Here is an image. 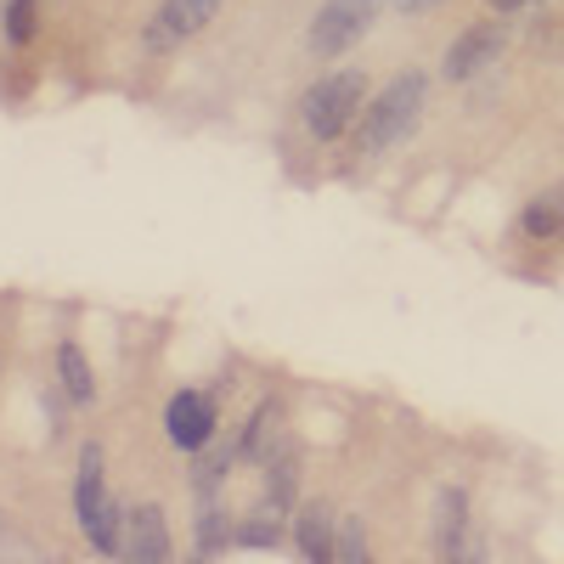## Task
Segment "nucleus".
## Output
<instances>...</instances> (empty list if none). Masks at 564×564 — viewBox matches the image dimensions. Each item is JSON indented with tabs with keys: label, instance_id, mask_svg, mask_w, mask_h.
Segmentation results:
<instances>
[{
	"label": "nucleus",
	"instance_id": "obj_1",
	"mask_svg": "<svg viewBox=\"0 0 564 564\" xmlns=\"http://www.w3.org/2000/svg\"><path fill=\"white\" fill-rule=\"evenodd\" d=\"M423 102H430V74L423 68L395 74L379 97H367V108H361V119L350 130L356 159H379V153L395 148V141H406L417 130V119H423Z\"/></svg>",
	"mask_w": 564,
	"mask_h": 564
},
{
	"label": "nucleus",
	"instance_id": "obj_2",
	"mask_svg": "<svg viewBox=\"0 0 564 564\" xmlns=\"http://www.w3.org/2000/svg\"><path fill=\"white\" fill-rule=\"evenodd\" d=\"M361 108H367V74L361 68H334V74H322L316 85H305L300 124L316 141H339V135L356 130Z\"/></svg>",
	"mask_w": 564,
	"mask_h": 564
},
{
	"label": "nucleus",
	"instance_id": "obj_3",
	"mask_svg": "<svg viewBox=\"0 0 564 564\" xmlns=\"http://www.w3.org/2000/svg\"><path fill=\"white\" fill-rule=\"evenodd\" d=\"M74 520L97 553H124V508L102 486V446H79V480H74Z\"/></svg>",
	"mask_w": 564,
	"mask_h": 564
},
{
	"label": "nucleus",
	"instance_id": "obj_4",
	"mask_svg": "<svg viewBox=\"0 0 564 564\" xmlns=\"http://www.w3.org/2000/svg\"><path fill=\"white\" fill-rule=\"evenodd\" d=\"M379 7H384V0H322L316 18H311V34H305L311 57H345L350 45L372 29Z\"/></svg>",
	"mask_w": 564,
	"mask_h": 564
},
{
	"label": "nucleus",
	"instance_id": "obj_5",
	"mask_svg": "<svg viewBox=\"0 0 564 564\" xmlns=\"http://www.w3.org/2000/svg\"><path fill=\"white\" fill-rule=\"evenodd\" d=\"M502 52H508V23L491 12V18H480V23H468V29L446 45L441 74H446L452 85H468V79L491 74V68L502 63Z\"/></svg>",
	"mask_w": 564,
	"mask_h": 564
},
{
	"label": "nucleus",
	"instance_id": "obj_6",
	"mask_svg": "<svg viewBox=\"0 0 564 564\" xmlns=\"http://www.w3.org/2000/svg\"><path fill=\"white\" fill-rule=\"evenodd\" d=\"M220 435V412H215V395L209 390H175L170 406H164V441L175 452H204L209 441Z\"/></svg>",
	"mask_w": 564,
	"mask_h": 564
},
{
	"label": "nucleus",
	"instance_id": "obj_7",
	"mask_svg": "<svg viewBox=\"0 0 564 564\" xmlns=\"http://www.w3.org/2000/svg\"><path fill=\"white\" fill-rule=\"evenodd\" d=\"M220 7L226 0H164V7L153 12V23H148V52H170V45L204 34L220 18Z\"/></svg>",
	"mask_w": 564,
	"mask_h": 564
},
{
	"label": "nucleus",
	"instance_id": "obj_8",
	"mask_svg": "<svg viewBox=\"0 0 564 564\" xmlns=\"http://www.w3.org/2000/svg\"><path fill=\"white\" fill-rule=\"evenodd\" d=\"M170 520L159 502H135L124 513V558L130 564H170Z\"/></svg>",
	"mask_w": 564,
	"mask_h": 564
},
{
	"label": "nucleus",
	"instance_id": "obj_9",
	"mask_svg": "<svg viewBox=\"0 0 564 564\" xmlns=\"http://www.w3.org/2000/svg\"><path fill=\"white\" fill-rule=\"evenodd\" d=\"M435 553L441 558L480 553V542H468V491L463 486H446L435 502Z\"/></svg>",
	"mask_w": 564,
	"mask_h": 564
},
{
	"label": "nucleus",
	"instance_id": "obj_10",
	"mask_svg": "<svg viewBox=\"0 0 564 564\" xmlns=\"http://www.w3.org/2000/svg\"><path fill=\"white\" fill-rule=\"evenodd\" d=\"M334 531H339L334 508H327V502H305L300 520H294V547H300V558L327 564V558H334Z\"/></svg>",
	"mask_w": 564,
	"mask_h": 564
},
{
	"label": "nucleus",
	"instance_id": "obj_11",
	"mask_svg": "<svg viewBox=\"0 0 564 564\" xmlns=\"http://www.w3.org/2000/svg\"><path fill=\"white\" fill-rule=\"evenodd\" d=\"M520 231L531 243H547L564 231V186H542V193L520 209Z\"/></svg>",
	"mask_w": 564,
	"mask_h": 564
},
{
	"label": "nucleus",
	"instance_id": "obj_12",
	"mask_svg": "<svg viewBox=\"0 0 564 564\" xmlns=\"http://www.w3.org/2000/svg\"><path fill=\"white\" fill-rule=\"evenodd\" d=\"M260 468H265V502H276L282 513H289L294 508V491H300V457H294V446L276 441Z\"/></svg>",
	"mask_w": 564,
	"mask_h": 564
},
{
	"label": "nucleus",
	"instance_id": "obj_13",
	"mask_svg": "<svg viewBox=\"0 0 564 564\" xmlns=\"http://www.w3.org/2000/svg\"><path fill=\"white\" fill-rule=\"evenodd\" d=\"M57 384H63V395H68L74 406L97 401V372H90V361H85V350H79L74 339L57 345Z\"/></svg>",
	"mask_w": 564,
	"mask_h": 564
},
{
	"label": "nucleus",
	"instance_id": "obj_14",
	"mask_svg": "<svg viewBox=\"0 0 564 564\" xmlns=\"http://www.w3.org/2000/svg\"><path fill=\"white\" fill-rule=\"evenodd\" d=\"M271 446H276V406L260 401V406L249 412V423L238 430V463H265Z\"/></svg>",
	"mask_w": 564,
	"mask_h": 564
},
{
	"label": "nucleus",
	"instance_id": "obj_15",
	"mask_svg": "<svg viewBox=\"0 0 564 564\" xmlns=\"http://www.w3.org/2000/svg\"><path fill=\"white\" fill-rule=\"evenodd\" d=\"M193 457H198V463H193V486H198V497H204V491H215V486L226 480V468L238 463V441H220V435H215V441H209L204 452H193Z\"/></svg>",
	"mask_w": 564,
	"mask_h": 564
},
{
	"label": "nucleus",
	"instance_id": "obj_16",
	"mask_svg": "<svg viewBox=\"0 0 564 564\" xmlns=\"http://www.w3.org/2000/svg\"><path fill=\"white\" fill-rule=\"evenodd\" d=\"M238 547V525H226V508L215 502V491H204V513H198V553H226Z\"/></svg>",
	"mask_w": 564,
	"mask_h": 564
},
{
	"label": "nucleus",
	"instance_id": "obj_17",
	"mask_svg": "<svg viewBox=\"0 0 564 564\" xmlns=\"http://www.w3.org/2000/svg\"><path fill=\"white\" fill-rule=\"evenodd\" d=\"M238 547H282V508L276 502H260L238 525Z\"/></svg>",
	"mask_w": 564,
	"mask_h": 564
},
{
	"label": "nucleus",
	"instance_id": "obj_18",
	"mask_svg": "<svg viewBox=\"0 0 564 564\" xmlns=\"http://www.w3.org/2000/svg\"><path fill=\"white\" fill-rule=\"evenodd\" d=\"M334 558H339V564H361V558H367V525H361V520H339V531H334Z\"/></svg>",
	"mask_w": 564,
	"mask_h": 564
},
{
	"label": "nucleus",
	"instance_id": "obj_19",
	"mask_svg": "<svg viewBox=\"0 0 564 564\" xmlns=\"http://www.w3.org/2000/svg\"><path fill=\"white\" fill-rule=\"evenodd\" d=\"M34 23H40V0H7V40L12 45H23L34 34Z\"/></svg>",
	"mask_w": 564,
	"mask_h": 564
},
{
	"label": "nucleus",
	"instance_id": "obj_20",
	"mask_svg": "<svg viewBox=\"0 0 564 564\" xmlns=\"http://www.w3.org/2000/svg\"><path fill=\"white\" fill-rule=\"evenodd\" d=\"M486 7L497 12V18H520V12H531L536 0H486Z\"/></svg>",
	"mask_w": 564,
	"mask_h": 564
},
{
	"label": "nucleus",
	"instance_id": "obj_21",
	"mask_svg": "<svg viewBox=\"0 0 564 564\" xmlns=\"http://www.w3.org/2000/svg\"><path fill=\"white\" fill-rule=\"evenodd\" d=\"M395 12H430V7H441V0H390Z\"/></svg>",
	"mask_w": 564,
	"mask_h": 564
}]
</instances>
